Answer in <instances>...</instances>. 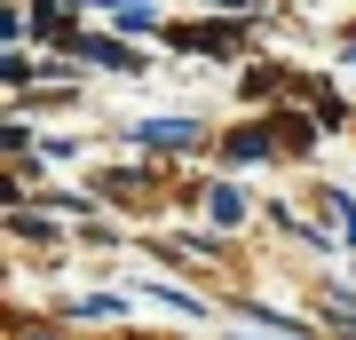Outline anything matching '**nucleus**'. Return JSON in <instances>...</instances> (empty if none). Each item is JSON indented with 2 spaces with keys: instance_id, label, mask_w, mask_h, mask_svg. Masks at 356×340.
Segmentation results:
<instances>
[{
  "instance_id": "nucleus-1",
  "label": "nucleus",
  "mask_w": 356,
  "mask_h": 340,
  "mask_svg": "<svg viewBox=\"0 0 356 340\" xmlns=\"http://www.w3.org/2000/svg\"><path fill=\"white\" fill-rule=\"evenodd\" d=\"M135 143H159V151H191V143H198V119H151V127H135Z\"/></svg>"
},
{
  "instance_id": "nucleus-2",
  "label": "nucleus",
  "mask_w": 356,
  "mask_h": 340,
  "mask_svg": "<svg viewBox=\"0 0 356 340\" xmlns=\"http://www.w3.org/2000/svg\"><path fill=\"white\" fill-rule=\"evenodd\" d=\"M269 159V127H245V135H229V166H254Z\"/></svg>"
},
{
  "instance_id": "nucleus-3",
  "label": "nucleus",
  "mask_w": 356,
  "mask_h": 340,
  "mask_svg": "<svg viewBox=\"0 0 356 340\" xmlns=\"http://www.w3.org/2000/svg\"><path fill=\"white\" fill-rule=\"evenodd\" d=\"M214 222H245V198H238V190H214Z\"/></svg>"
},
{
  "instance_id": "nucleus-4",
  "label": "nucleus",
  "mask_w": 356,
  "mask_h": 340,
  "mask_svg": "<svg viewBox=\"0 0 356 340\" xmlns=\"http://www.w3.org/2000/svg\"><path fill=\"white\" fill-rule=\"evenodd\" d=\"M24 340H56V332H24Z\"/></svg>"
}]
</instances>
